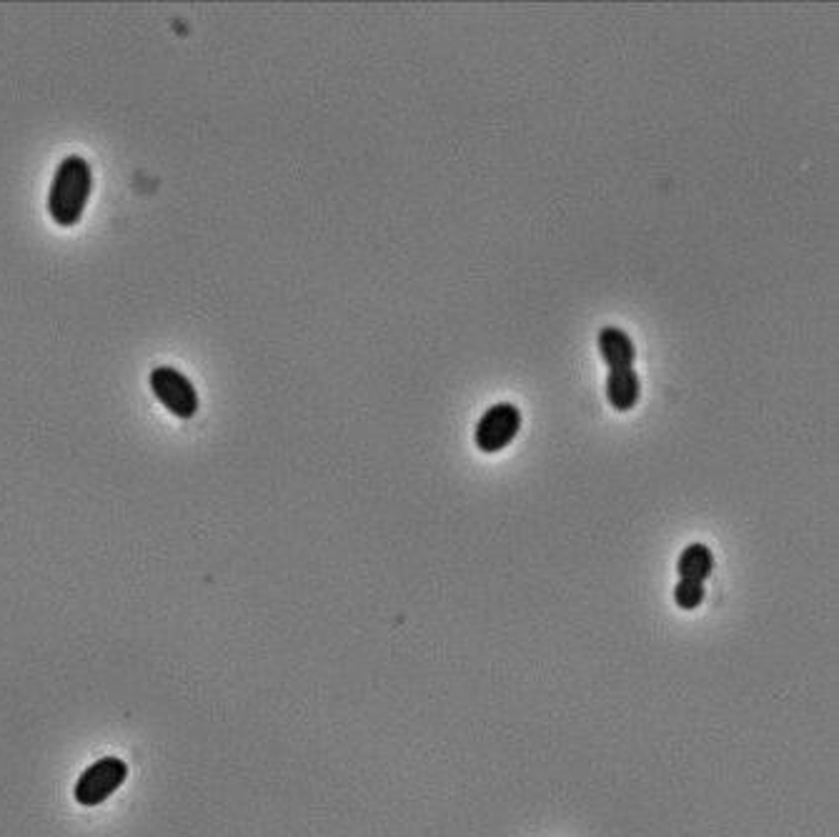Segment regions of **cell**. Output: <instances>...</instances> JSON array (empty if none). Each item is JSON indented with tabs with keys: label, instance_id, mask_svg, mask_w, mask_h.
<instances>
[{
	"label": "cell",
	"instance_id": "cell-1",
	"mask_svg": "<svg viewBox=\"0 0 839 837\" xmlns=\"http://www.w3.org/2000/svg\"><path fill=\"white\" fill-rule=\"evenodd\" d=\"M93 176L86 158L68 156L58 166L48 193V213L58 226H76L91 196Z\"/></svg>",
	"mask_w": 839,
	"mask_h": 837
},
{
	"label": "cell",
	"instance_id": "cell-2",
	"mask_svg": "<svg viewBox=\"0 0 839 837\" xmlns=\"http://www.w3.org/2000/svg\"><path fill=\"white\" fill-rule=\"evenodd\" d=\"M150 389H154L158 402L176 416L191 418L199 412V394H195L193 384L181 371L171 367L154 369V373H150Z\"/></svg>",
	"mask_w": 839,
	"mask_h": 837
},
{
	"label": "cell",
	"instance_id": "cell-3",
	"mask_svg": "<svg viewBox=\"0 0 839 837\" xmlns=\"http://www.w3.org/2000/svg\"><path fill=\"white\" fill-rule=\"evenodd\" d=\"M522 429V414L514 404H496L479 418L474 439L477 447L486 454L502 451L514 442V436Z\"/></svg>",
	"mask_w": 839,
	"mask_h": 837
},
{
	"label": "cell",
	"instance_id": "cell-4",
	"mask_svg": "<svg viewBox=\"0 0 839 837\" xmlns=\"http://www.w3.org/2000/svg\"><path fill=\"white\" fill-rule=\"evenodd\" d=\"M126 765L119 757H105V760H98L91 765L83 774H80L78 785H76V800L80 805H98L103 803L111 792L119 790L126 780Z\"/></svg>",
	"mask_w": 839,
	"mask_h": 837
},
{
	"label": "cell",
	"instance_id": "cell-5",
	"mask_svg": "<svg viewBox=\"0 0 839 837\" xmlns=\"http://www.w3.org/2000/svg\"><path fill=\"white\" fill-rule=\"evenodd\" d=\"M600 354L606 361V367L612 371L617 369H631L634 359H637V349H634L631 338L617 326H604L600 332Z\"/></svg>",
	"mask_w": 839,
	"mask_h": 837
},
{
	"label": "cell",
	"instance_id": "cell-6",
	"mask_svg": "<svg viewBox=\"0 0 839 837\" xmlns=\"http://www.w3.org/2000/svg\"><path fill=\"white\" fill-rule=\"evenodd\" d=\"M606 399L617 412H629L639 402V377L634 369H617L606 379Z\"/></svg>",
	"mask_w": 839,
	"mask_h": 837
},
{
	"label": "cell",
	"instance_id": "cell-7",
	"mask_svg": "<svg viewBox=\"0 0 839 837\" xmlns=\"http://www.w3.org/2000/svg\"><path fill=\"white\" fill-rule=\"evenodd\" d=\"M712 569H714L712 551L709 547L700 545V542H694V545L686 547L680 555V562H676L680 580H690L700 584H704V580L712 574Z\"/></svg>",
	"mask_w": 839,
	"mask_h": 837
},
{
	"label": "cell",
	"instance_id": "cell-8",
	"mask_svg": "<svg viewBox=\"0 0 839 837\" xmlns=\"http://www.w3.org/2000/svg\"><path fill=\"white\" fill-rule=\"evenodd\" d=\"M702 600H704V584L700 582L680 580V584L674 587V602L680 604L682 610H697Z\"/></svg>",
	"mask_w": 839,
	"mask_h": 837
}]
</instances>
